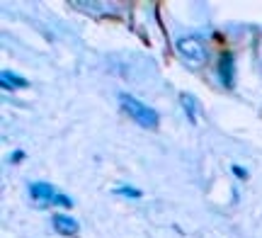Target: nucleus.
<instances>
[{"mask_svg": "<svg viewBox=\"0 0 262 238\" xmlns=\"http://www.w3.org/2000/svg\"><path fill=\"white\" fill-rule=\"evenodd\" d=\"M231 170H233V175L238 178V180H248V170H245V168H241V165H231Z\"/></svg>", "mask_w": 262, "mask_h": 238, "instance_id": "11", "label": "nucleus"}, {"mask_svg": "<svg viewBox=\"0 0 262 238\" xmlns=\"http://www.w3.org/2000/svg\"><path fill=\"white\" fill-rule=\"evenodd\" d=\"M257 49H260V58H262V34H260V44H257Z\"/></svg>", "mask_w": 262, "mask_h": 238, "instance_id": "13", "label": "nucleus"}, {"mask_svg": "<svg viewBox=\"0 0 262 238\" xmlns=\"http://www.w3.org/2000/svg\"><path fill=\"white\" fill-rule=\"evenodd\" d=\"M175 51L189 66H204L206 58H209V49H206L204 39L199 37V34H182V37H178Z\"/></svg>", "mask_w": 262, "mask_h": 238, "instance_id": "2", "label": "nucleus"}, {"mask_svg": "<svg viewBox=\"0 0 262 238\" xmlns=\"http://www.w3.org/2000/svg\"><path fill=\"white\" fill-rule=\"evenodd\" d=\"M216 73H219V83L226 88V90H231L235 85V56L233 51H224L221 56H219V68H216Z\"/></svg>", "mask_w": 262, "mask_h": 238, "instance_id": "3", "label": "nucleus"}, {"mask_svg": "<svg viewBox=\"0 0 262 238\" xmlns=\"http://www.w3.org/2000/svg\"><path fill=\"white\" fill-rule=\"evenodd\" d=\"M29 194H32V200H37V202H51L58 192L51 182H32L29 185Z\"/></svg>", "mask_w": 262, "mask_h": 238, "instance_id": "5", "label": "nucleus"}, {"mask_svg": "<svg viewBox=\"0 0 262 238\" xmlns=\"http://www.w3.org/2000/svg\"><path fill=\"white\" fill-rule=\"evenodd\" d=\"M51 224H54V231L61 233V236H75L78 233V221L73 217H68V214H54L51 217Z\"/></svg>", "mask_w": 262, "mask_h": 238, "instance_id": "4", "label": "nucleus"}, {"mask_svg": "<svg viewBox=\"0 0 262 238\" xmlns=\"http://www.w3.org/2000/svg\"><path fill=\"white\" fill-rule=\"evenodd\" d=\"M49 204H54V207H63V209H71V207H73V200H71L68 194H61V192H58V194L49 202Z\"/></svg>", "mask_w": 262, "mask_h": 238, "instance_id": "10", "label": "nucleus"}, {"mask_svg": "<svg viewBox=\"0 0 262 238\" xmlns=\"http://www.w3.org/2000/svg\"><path fill=\"white\" fill-rule=\"evenodd\" d=\"M119 105L139 126H143V129H158L160 124L158 112L153 107H148L146 102H141L139 97L129 95V93H119Z\"/></svg>", "mask_w": 262, "mask_h": 238, "instance_id": "1", "label": "nucleus"}, {"mask_svg": "<svg viewBox=\"0 0 262 238\" xmlns=\"http://www.w3.org/2000/svg\"><path fill=\"white\" fill-rule=\"evenodd\" d=\"M0 85H3V90H22V88H29V80L5 68L0 73Z\"/></svg>", "mask_w": 262, "mask_h": 238, "instance_id": "6", "label": "nucleus"}, {"mask_svg": "<svg viewBox=\"0 0 262 238\" xmlns=\"http://www.w3.org/2000/svg\"><path fill=\"white\" fill-rule=\"evenodd\" d=\"M73 8H83L85 12H112L114 5H110V3H80V0H75Z\"/></svg>", "mask_w": 262, "mask_h": 238, "instance_id": "8", "label": "nucleus"}, {"mask_svg": "<svg viewBox=\"0 0 262 238\" xmlns=\"http://www.w3.org/2000/svg\"><path fill=\"white\" fill-rule=\"evenodd\" d=\"M114 194H119V197H131V200H141V197H143V192L136 190V187H131V185H119V187H114Z\"/></svg>", "mask_w": 262, "mask_h": 238, "instance_id": "9", "label": "nucleus"}, {"mask_svg": "<svg viewBox=\"0 0 262 238\" xmlns=\"http://www.w3.org/2000/svg\"><path fill=\"white\" fill-rule=\"evenodd\" d=\"M180 105L185 110L189 124H196V115H199V102H196V97L192 95V93H180Z\"/></svg>", "mask_w": 262, "mask_h": 238, "instance_id": "7", "label": "nucleus"}, {"mask_svg": "<svg viewBox=\"0 0 262 238\" xmlns=\"http://www.w3.org/2000/svg\"><path fill=\"white\" fill-rule=\"evenodd\" d=\"M22 158H25V153H22V151H15V153H12V156H10V163L15 165V163H19V161H22Z\"/></svg>", "mask_w": 262, "mask_h": 238, "instance_id": "12", "label": "nucleus"}]
</instances>
